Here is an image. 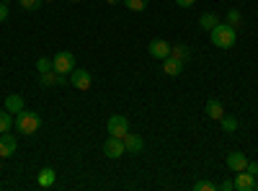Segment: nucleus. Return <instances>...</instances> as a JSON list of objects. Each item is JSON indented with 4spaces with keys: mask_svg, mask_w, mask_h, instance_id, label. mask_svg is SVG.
<instances>
[{
    "mask_svg": "<svg viewBox=\"0 0 258 191\" xmlns=\"http://www.w3.org/2000/svg\"><path fill=\"white\" fill-rule=\"evenodd\" d=\"M16 137L13 135H8V132H3L0 135V158H11L13 153H16Z\"/></svg>",
    "mask_w": 258,
    "mask_h": 191,
    "instance_id": "9",
    "label": "nucleus"
},
{
    "mask_svg": "<svg viewBox=\"0 0 258 191\" xmlns=\"http://www.w3.org/2000/svg\"><path fill=\"white\" fill-rule=\"evenodd\" d=\"M3 3H11V0H3Z\"/></svg>",
    "mask_w": 258,
    "mask_h": 191,
    "instance_id": "32",
    "label": "nucleus"
},
{
    "mask_svg": "<svg viewBox=\"0 0 258 191\" xmlns=\"http://www.w3.org/2000/svg\"><path fill=\"white\" fill-rule=\"evenodd\" d=\"M245 165H248V158L243 153H230L227 155V168L232 173H238V171H245Z\"/></svg>",
    "mask_w": 258,
    "mask_h": 191,
    "instance_id": "13",
    "label": "nucleus"
},
{
    "mask_svg": "<svg viewBox=\"0 0 258 191\" xmlns=\"http://www.w3.org/2000/svg\"><path fill=\"white\" fill-rule=\"evenodd\" d=\"M255 188H258V181H255Z\"/></svg>",
    "mask_w": 258,
    "mask_h": 191,
    "instance_id": "34",
    "label": "nucleus"
},
{
    "mask_svg": "<svg viewBox=\"0 0 258 191\" xmlns=\"http://www.w3.org/2000/svg\"><path fill=\"white\" fill-rule=\"evenodd\" d=\"M214 188H217V186H214L212 181H197V183H194V191H214Z\"/></svg>",
    "mask_w": 258,
    "mask_h": 191,
    "instance_id": "24",
    "label": "nucleus"
},
{
    "mask_svg": "<svg viewBox=\"0 0 258 191\" xmlns=\"http://www.w3.org/2000/svg\"><path fill=\"white\" fill-rule=\"evenodd\" d=\"M39 83L44 88H49V86H64V75H59L57 70H49V73H41L39 75Z\"/></svg>",
    "mask_w": 258,
    "mask_h": 191,
    "instance_id": "12",
    "label": "nucleus"
},
{
    "mask_svg": "<svg viewBox=\"0 0 258 191\" xmlns=\"http://www.w3.org/2000/svg\"><path fill=\"white\" fill-rule=\"evenodd\" d=\"M39 186H41V188L54 186V171H52V168H44V171H39Z\"/></svg>",
    "mask_w": 258,
    "mask_h": 191,
    "instance_id": "17",
    "label": "nucleus"
},
{
    "mask_svg": "<svg viewBox=\"0 0 258 191\" xmlns=\"http://www.w3.org/2000/svg\"><path fill=\"white\" fill-rule=\"evenodd\" d=\"M126 132H129V121H126V116H121V114H114V116H109V135H114V137H126Z\"/></svg>",
    "mask_w": 258,
    "mask_h": 191,
    "instance_id": "5",
    "label": "nucleus"
},
{
    "mask_svg": "<svg viewBox=\"0 0 258 191\" xmlns=\"http://www.w3.org/2000/svg\"><path fill=\"white\" fill-rule=\"evenodd\" d=\"M240 21H243V16H240V11H238V8H230V11H227V24H230V26L238 29Z\"/></svg>",
    "mask_w": 258,
    "mask_h": 191,
    "instance_id": "21",
    "label": "nucleus"
},
{
    "mask_svg": "<svg viewBox=\"0 0 258 191\" xmlns=\"http://www.w3.org/2000/svg\"><path fill=\"white\" fill-rule=\"evenodd\" d=\"M0 160H3V158H0ZM0 168H3V163H0Z\"/></svg>",
    "mask_w": 258,
    "mask_h": 191,
    "instance_id": "31",
    "label": "nucleus"
},
{
    "mask_svg": "<svg viewBox=\"0 0 258 191\" xmlns=\"http://www.w3.org/2000/svg\"><path fill=\"white\" fill-rule=\"evenodd\" d=\"M220 188H222V191H232V188H235V181H232V178H227V181H222V183H220Z\"/></svg>",
    "mask_w": 258,
    "mask_h": 191,
    "instance_id": "27",
    "label": "nucleus"
},
{
    "mask_svg": "<svg viewBox=\"0 0 258 191\" xmlns=\"http://www.w3.org/2000/svg\"><path fill=\"white\" fill-rule=\"evenodd\" d=\"M24 109H26V103H24V98H21L18 93H11V96L6 98V111L18 114V111H24Z\"/></svg>",
    "mask_w": 258,
    "mask_h": 191,
    "instance_id": "15",
    "label": "nucleus"
},
{
    "mask_svg": "<svg viewBox=\"0 0 258 191\" xmlns=\"http://www.w3.org/2000/svg\"><path fill=\"white\" fill-rule=\"evenodd\" d=\"M103 153H106V158H111V160L121 158V155L126 153L124 140H121V137H114V135H109V140L103 142Z\"/></svg>",
    "mask_w": 258,
    "mask_h": 191,
    "instance_id": "4",
    "label": "nucleus"
},
{
    "mask_svg": "<svg viewBox=\"0 0 258 191\" xmlns=\"http://www.w3.org/2000/svg\"><path fill=\"white\" fill-rule=\"evenodd\" d=\"M124 6H126L129 11L140 13V11H145V8H147V0H124Z\"/></svg>",
    "mask_w": 258,
    "mask_h": 191,
    "instance_id": "22",
    "label": "nucleus"
},
{
    "mask_svg": "<svg viewBox=\"0 0 258 191\" xmlns=\"http://www.w3.org/2000/svg\"><path fill=\"white\" fill-rule=\"evenodd\" d=\"M13 124H16V130H18V132L34 135V132L39 130V124H41V116H39L36 111H26V109H24V111H18V114H16V121H13Z\"/></svg>",
    "mask_w": 258,
    "mask_h": 191,
    "instance_id": "2",
    "label": "nucleus"
},
{
    "mask_svg": "<svg viewBox=\"0 0 258 191\" xmlns=\"http://www.w3.org/2000/svg\"><path fill=\"white\" fill-rule=\"evenodd\" d=\"M150 57H155V59H165L170 57V44L163 39H155V41H150Z\"/></svg>",
    "mask_w": 258,
    "mask_h": 191,
    "instance_id": "8",
    "label": "nucleus"
},
{
    "mask_svg": "<svg viewBox=\"0 0 258 191\" xmlns=\"http://www.w3.org/2000/svg\"><path fill=\"white\" fill-rule=\"evenodd\" d=\"M194 3H197V0H176V6H178V8H191Z\"/></svg>",
    "mask_w": 258,
    "mask_h": 191,
    "instance_id": "29",
    "label": "nucleus"
},
{
    "mask_svg": "<svg viewBox=\"0 0 258 191\" xmlns=\"http://www.w3.org/2000/svg\"><path fill=\"white\" fill-rule=\"evenodd\" d=\"M70 83H73L78 91H88L91 83H93V78H91L88 70H78V68H75V70L70 73Z\"/></svg>",
    "mask_w": 258,
    "mask_h": 191,
    "instance_id": "6",
    "label": "nucleus"
},
{
    "mask_svg": "<svg viewBox=\"0 0 258 191\" xmlns=\"http://www.w3.org/2000/svg\"><path fill=\"white\" fill-rule=\"evenodd\" d=\"M11 126H13V119H11V111H0V135H3V132H8L11 130Z\"/></svg>",
    "mask_w": 258,
    "mask_h": 191,
    "instance_id": "20",
    "label": "nucleus"
},
{
    "mask_svg": "<svg viewBox=\"0 0 258 191\" xmlns=\"http://www.w3.org/2000/svg\"><path fill=\"white\" fill-rule=\"evenodd\" d=\"M217 24H220V16L217 13H202V18H199V26L207 29V31H212Z\"/></svg>",
    "mask_w": 258,
    "mask_h": 191,
    "instance_id": "16",
    "label": "nucleus"
},
{
    "mask_svg": "<svg viewBox=\"0 0 258 191\" xmlns=\"http://www.w3.org/2000/svg\"><path fill=\"white\" fill-rule=\"evenodd\" d=\"M6 18H8V3H3V0H0V24H3Z\"/></svg>",
    "mask_w": 258,
    "mask_h": 191,
    "instance_id": "26",
    "label": "nucleus"
},
{
    "mask_svg": "<svg viewBox=\"0 0 258 191\" xmlns=\"http://www.w3.org/2000/svg\"><path fill=\"white\" fill-rule=\"evenodd\" d=\"M235 188L238 191H253L255 188V176H250L248 171H238V176H235Z\"/></svg>",
    "mask_w": 258,
    "mask_h": 191,
    "instance_id": "10",
    "label": "nucleus"
},
{
    "mask_svg": "<svg viewBox=\"0 0 258 191\" xmlns=\"http://www.w3.org/2000/svg\"><path fill=\"white\" fill-rule=\"evenodd\" d=\"M21 6H24L26 11H36V8H41V0H18Z\"/></svg>",
    "mask_w": 258,
    "mask_h": 191,
    "instance_id": "25",
    "label": "nucleus"
},
{
    "mask_svg": "<svg viewBox=\"0 0 258 191\" xmlns=\"http://www.w3.org/2000/svg\"><path fill=\"white\" fill-rule=\"evenodd\" d=\"M47 3H52V0H47Z\"/></svg>",
    "mask_w": 258,
    "mask_h": 191,
    "instance_id": "35",
    "label": "nucleus"
},
{
    "mask_svg": "<svg viewBox=\"0 0 258 191\" xmlns=\"http://www.w3.org/2000/svg\"><path fill=\"white\" fill-rule=\"evenodd\" d=\"M245 171H248L250 176H258V163H248V165H245Z\"/></svg>",
    "mask_w": 258,
    "mask_h": 191,
    "instance_id": "28",
    "label": "nucleus"
},
{
    "mask_svg": "<svg viewBox=\"0 0 258 191\" xmlns=\"http://www.w3.org/2000/svg\"><path fill=\"white\" fill-rule=\"evenodd\" d=\"M52 68L59 73V75H68V73H73L75 70V54L73 52H57L54 57H52Z\"/></svg>",
    "mask_w": 258,
    "mask_h": 191,
    "instance_id": "3",
    "label": "nucleus"
},
{
    "mask_svg": "<svg viewBox=\"0 0 258 191\" xmlns=\"http://www.w3.org/2000/svg\"><path fill=\"white\" fill-rule=\"evenodd\" d=\"M36 70H39V75L54 70V68H52V59H49V57H39V59H36Z\"/></svg>",
    "mask_w": 258,
    "mask_h": 191,
    "instance_id": "23",
    "label": "nucleus"
},
{
    "mask_svg": "<svg viewBox=\"0 0 258 191\" xmlns=\"http://www.w3.org/2000/svg\"><path fill=\"white\" fill-rule=\"evenodd\" d=\"M170 57H176V59L186 62V59L191 57V49H188L186 44H176V47H170Z\"/></svg>",
    "mask_w": 258,
    "mask_h": 191,
    "instance_id": "18",
    "label": "nucleus"
},
{
    "mask_svg": "<svg viewBox=\"0 0 258 191\" xmlns=\"http://www.w3.org/2000/svg\"><path fill=\"white\" fill-rule=\"evenodd\" d=\"M124 147H126V153H129V155H140V153L145 150V140H142L140 135H135V132H126V137H124Z\"/></svg>",
    "mask_w": 258,
    "mask_h": 191,
    "instance_id": "7",
    "label": "nucleus"
},
{
    "mask_svg": "<svg viewBox=\"0 0 258 191\" xmlns=\"http://www.w3.org/2000/svg\"><path fill=\"white\" fill-rule=\"evenodd\" d=\"M106 3H109V6H116V3H119V0H106Z\"/></svg>",
    "mask_w": 258,
    "mask_h": 191,
    "instance_id": "30",
    "label": "nucleus"
},
{
    "mask_svg": "<svg viewBox=\"0 0 258 191\" xmlns=\"http://www.w3.org/2000/svg\"><path fill=\"white\" fill-rule=\"evenodd\" d=\"M220 124H222V132H227V135H232L235 130H238V119L230 116V114H225V116L220 119Z\"/></svg>",
    "mask_w": 258,
    "mask_h": 191,
    "instance_id": "19",
    "label": "nucleus"
},
{
    "mask_svg": "<svg viewBox=\"0 0 258 191\" xmlns=\"http://www.w3.org/2000/svg\"><path fill=\"white\" fill-rule=\"evenodd\" d=\"M163 73L170 75V78H178V75L183 73V62L176 59V57H165V59H163Z\"/></svg>",
    "mask_w": 258,
    "mask_h": 191,
    "instance_id": "11",
    "label": "nucleus"
},
{
    "mask_svg": "<svg viewBox=\"0 0 258 191\" xmlns=\"http://www.w3.org/2000/svg\"><path fill=\"white\" fill-rule=\"evenodd\" d=\"M209 34H212V44L220 47V49H230V47L235 44V39H238V34H235V26H230V24H217Z\"/></svg>",
    "mask_w": 258,
    "mask_h": 191,
    "instance_id": "1",
    "label": "nucleus"
},
{
    "mask_svg": "<svg viewBox=\"0 0 258 191\" xmlns=\"http://www.w3.org/2000/svg\"><path fill=\"white\" fill-rule=\"evenodd\" d=\"M70 3H78V0H70Z\"/></svg>",
    "mask_w": 258,
    "mask_h": 191,
    "instance_id": "33",
    "label": "nucleus"
},
{
    "mask_svg": "<svg viewBox=\"0 0 258 191\" xmlns=\"http://www.w3.org/2000/svg\"><path fill=\"white\" fill-rule=\"evenodd\" d=\"M204 111H207V116H209V119H217V121H220V119L225 116V109H222V103H220L217 98H209V101H207V109H204Z\"/></svg>",
    "mask_w": 258,
    "mask_h": 191,
    "instance_id": "14",
    "label": "nucleus"
}]
</instances>
